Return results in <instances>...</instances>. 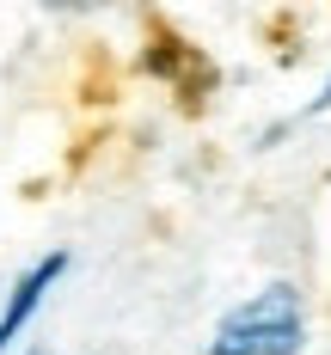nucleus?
I'll return each mask as SVG.
<instances>
[{
	"mask_svg": "<svg viewBox=\"0 0 331 355\" xmlns=\"http://www.w3.org/2000/svg\"><path fill=\"white\" fill-rule=\"evenodd\" d=\"M300 343H307L300 294L289 282H270L252 300H239L233 313H221L209 355H300Z\"/></svg>",
	"mask_w": 331,
	"mask_h": 355,
	"instance_id": "obj_1",
	"label": "nucleus"
},
{
	"mask_svg": "<svg viewBox=\"0 0 331 355\" xmlns=\"http://www.w3.org/2000/svg\"><path fill=\"white\" fill-rule=\"evenodd\" d=\"M62 276H68V251H49V257H37L31 270L12 282V294L0 300V355L12 349L19 337H25V324L37 319V306L49 300V288L62 282Z\"/></svg>",
	"mask_w": 331,
	"mask_h": 355,
	"instance_id": "obj_2",
	"label": "nucleus"
},
{
	"mask_svg": "<svg viewBox=\"0 0 331 355\" xmlns=\"http://www.w3.org/2000/svg\"><path fill=\"white\" fill-rule=\"evenodd\" d=\"M319 110H331V80H325V92H319V98L307 105V116H319Z\"/></svg>",
	"mask_w": 331,
	"mask_h": 355,
	"instance_id": "obj_3",
	"label": "nucleus"
},
{
	"mask_svg": "<svg viewBox=\"0 0 331 355\" xmlns=\"http://www.w3.org/2000/svg\"><path fill=\"white\" fill-rule=\"evenodd\" d=\"M31 355H49V349H31Z\"/></svg>",
	"mask_w": 331,
	"mask_h": 355,
	"instance_id": "obj_4",
	"label": "nucleus"
}]
</instances>
